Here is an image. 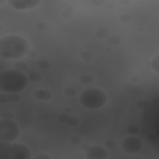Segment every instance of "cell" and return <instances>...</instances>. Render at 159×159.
Listing matches in <instances>:
<instances>
[{"label":"cell","instance_id":"cell-9","mask_svg":"<svg viewBox=\"0 0 159 159\" xmlns=\"http://www.w3.org/2000/svg\"><path fill=\"white\" fill-rule=\"evenodd\" d=\"M34 97H36L37 99H41V101H48V99H51L52 94L47 89H36L34 92Z\"/></svg>","mask_w":159,"mask_h":159},{"label":"cell","instance_id":"cell-11","mask_svg":"<svg viewBox=\"0 0 159 159\" xmlns=\"http://www.w3.org/2000/svg\"><path fill=\"white\" fill-rule=\"evenodd\" d=\"M80 81L83 83V84H89L93 82V76L89 75V73H83L80 76Z\"/></svg>","mask_w":159,"mask_h":159},{"label":"cell","instance_id":"cell-13","mask_svg":"<svg viewBox=\"0 0 159 159\" xmlns=\"http://www.w3.org/2000/svg\"><path fill=\"white\" fill-rule=\"evenodd\" d=\"M96 36L99 37V39H107V37H109V36H108V31H107L106 29H99V30L96 32Z\"/></svg>","mask_w":159,"mask_h":159},{"label":"cell","instance_id":"cell-10","mask_svg":"<svg viewBox=\"0 0 159 159\" xmlns=\"http://www.w3.org/2000/svg\"><path fill=\"white\" fill-rule=\"evenodd\" d=\"M150 67H152V70H153L155 73L159 75V53H157V55L152 58V61H150Z\"/></svg>","mask_w":159,"mask_h":159},{"label":"cell","instance_id":"cell-21","mask_svg":"<svg viewBox=\"0 0 159 159\" xmlns=\"http://www.w3.org/2000/svg\"><path fill=\"white\" fill-rule=\"evenodd\" d=\"M67 123H68V124H71V125H76V124L78 123V119H77L76 117H70V118H68V120H67Z\"/></svg>","mask_w":159,"mask_h":159},{"label":"cell","instance_id":"cell-6","mask_svg":"<svg viewBox=\"0 0 159 159\" xmlns=\"http://www.w3.org/2000/svg\"><path fill=\"white\" fill-rule=\"evenodd\" d=\"M142 148H143V143L135 135H129L124 138V140L122 142V149L127 154H137L142 150Z\"/></svg>","mask_w":159,"mask_h":159},{"label":"cell","instance_id":"cell-7","mask_svg":"<svg viewBox=\"0 0 159 159\" xmlns=\"http://www.w3.org/2000/svg\"><path fill=\"white\" fill-rule=\"evenodd\" d=\"M84 157H86V159H108L109 153L106 147L93 144L86 149Z\"/></svg>","mask_w":159,"mask_h":159},{"label":"cell","instance_id":"cell-18","mask_svg":"<svg viewBox=\"0 0 159 159\" xmlns=\"http://www.w3.org/2000/svg\"><path fill=\"white\" fill-rule=\"evenodd\" d=\"M114 147H116V142H114L113 139H109V140L106 142V148H107V149H112V148H114Z\"/></svg>","mask_w":159,"mask_h":159},{"label":"cell","instance_id":"cell-22","mask_svg":"<svg viewBox=\"0 0 159 159\" xmlns=\"http://www.w3.org/2000/svg\"><path fill=\"white\" fill-rule=\"evenodd\" d=\"M128 132L132 133V134H135V133L138 132V127H137V125H129V127H128Z\"/></svg>","mask_w":159,"mask_h":159},{"label":"cell","instance_id":"cell-17","mask_svg":"<svg viewBox=\"0 0 159 159\" xmlns=\"http://www.w3.org/2000/svg\"><path fill=\"white\" fill-rule=\"evenodd\" d=\"M70 142L72 144H80L81 143V137L80 135H72L71 139H70Z\"/></svg>","mask_w":159,"mask_h":159},{"label":"cell","instance_id":"cell-3","mask_svg":"<svg viewBox=\"0 0 159 159\" xmlns=\"http://www.w3.org/2000/svg\"><path fill=\"white\" fill-rule=\"evenodd\" d=\"M108 101L106 92L97 87L86 88L80 93V103L86 109H99L102 108Z\"/></svg>","mask_w":159,"mask_h":159},{"label":"cell","instance_id":"cell-12","mask_svg":"<svg viewBox=\"0 0 159 159\" xmlns=\"http://www.w3.org/2000/svg\"><path fill=\"white\" fill-rule=\"evenodd\" d=\"M41 75H40V72H31L30 73V76H29V80L31 81V82H39L40 80H41Z\"/></svg>","mask_w":159,"mask_h":159},{"label":"cell","instance_id":"cell-5","mask_svg":"<svg viewBox=\"0 0 159 159\" xmlns=\"http://www.w3.org/2000/svg\"><path fill=\"white\" fill-rule=\"evenodd\" d=\"M20 135V125L10 118H1L0 120V140L14 143Z\"/></svg>","mask_w":159,"mask_h":159},{"label":"cell","instance_id":"cell-1","mask_svg":"<svg viewBox=\"0 0 159 159\" xmlns=\"http://www.w3.org/2000/svg\"><path fill=\"white\" fill-rule=\"evenodd\" d=\"M31 50L29 41L16 34L6 35L0 40V56L5 60H21Z\"/></svg>","mask_w":159,"mask_h":159},{"label":"cell","instance_id":"cell-15","mask_svg":"<svg viewBox=\"0 0 159 159\" xmlns=\"http://www.w3.org/2000/svg\"><path fill=\"white\" fill-rule=\"evenodd\" d=\"M37 66H39L41 70H46V68L50 67V63H48L46 60H40V61L37 62Z\"/></svg>","mask_w":159,"mask_h":159},{"label":"cell","instance_id":"cell-8","mask_svg":"<svg viewBox=\"0 0 159 159\" xmlns=\"http://www.w3.org/2000/svg\"><path fill=\"white\" fill-rule=\"evenodd\" d=\"M10 6L15 10H32L41 4L39 0H10Z\"/></svg>","mask_w":159,"mask_h":159},{"label":"cell","instance_id":"cell-16","mask_svg":"<svg viewBox=\"0 0 159 159\" xmlns=\"http://www.w3.org/2000/svg\"><path fill=\"white\" fill-rule=\"evenodd\" d=\"M81 57H82L84 61H89V60L93 57V55H92V52H89V51H83V52L81 53Z\"/></svg>","mask_w":159,"mask_h":159},{"label":"cell","instance_id":"cell-23","mask_svg":"<svg viewBox=\"0 0 159 159\" xmlns=\"http://www.w3.org/2000/svg\"><path fill=\"white\" fill-rule=\"evenodd\" d=\"M35 159H51V157H50V155H47V154H45V153H41V154L36 155V158H35Z\"/></svg>","mask_w":159,"mask_h":159},{"label":"cell","instance_id":"cell-4","mask_svg":"<svg viewBox=\"0 0 159 159\" xmlns=\"http://www.w3.org/2000/svg\"><path fill=\"white\" fill-rule=\"evenodd\" d=\"M0 159H31V152L22 143L0 142Z\"/></svg>","mask_w":159,"mask_h":159},{"label":"cell","instance_id":"cell-19","mask_svg":"<svg viewBox=\"0 0 159 159\" xmlns=\"http://www.w3.org/2000/svg\"><path fill=\"white\" fill-rule=\"evenodd\" d=\"M120 19H122V21H124V22H129V21L132 20V15H129V14H123V15H120Z\"/></svg>","mask_w":159,"mask_h":159},{"label":"cell","instance_id":"cell-20","mask_svg":"<svg viewBox=\"0 0 159 159\" xmlns=\"http://www.w3.org/2000/svg\"><path fill=\"white\" fill-rule=\"evenodd\" d=\"M65 93H66L67 96H75V94H76V89H75L73 87H68V88H66Z\"/></svg>","mask_w":159,"mask_h":159},{"label":"cell","instance_id":"cell-24","mask_svg":"<svg viewBox=\"0 0 159 159\" xmlns=\"http://www.w3.org/2000/svg\"><path fill=\"white\" fill-rule=\"evenodd\" d=\"M37 27L39 29H43L45 27V24H37Z\"/></svg>","mask_w":159,"mask_h":159},{"label":"cell","instance_id":"cell-14","mask_svg":"<svg viewBox=\"0 0 159 159\" xmlns=\"http://www.w3.org/2000/svg\"><path fill=\"white\" fill-rule=\"evenodd\" d=\"M108 41H109V43H112V45H118V43L120 42V37L117 36V35H113V36H109V37H108Z\"/></svg>","mask_w":159,"mask_h":159},{"label":"cell","instance_id":"cell-2","mask_svg":"<svg viewBox=\"0 0 159 159\" xmlns=\"http://www.w3.org/2000/svg\"><path fill=\"white\" fill-rule=\"evenodd\" d=\"M29 81V76L16 68L2 70L0 72V89L6 94H16L24 91Z\"/></svg>","mask_w":159,"mask_h":159}]
</instances>
